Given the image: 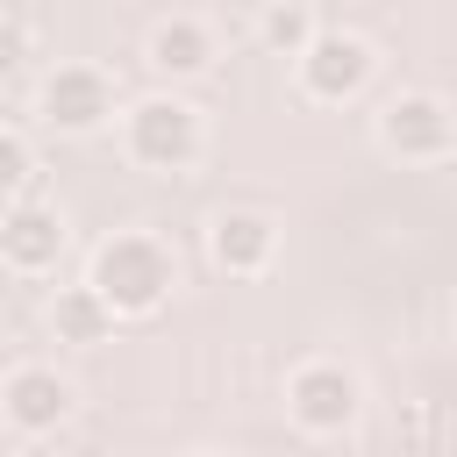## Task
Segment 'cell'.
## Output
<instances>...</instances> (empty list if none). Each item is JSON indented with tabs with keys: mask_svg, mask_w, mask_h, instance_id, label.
<instances>
[{
	"mask_svg": "<svg viewBox=\"0 0 457 457\" xmlns=\"http://www.w3.org/2000/svg\"><path fill=\"white\" fill-rule=\"evenodd\" d=\"M86 278L107 293V307H114L121 321H150V314L171 300V286H179V257H171V243L150 236V228H114V236L93 243Z\"/></svg>",
	"mask_w": 457,
	"mask_h": 457,
	"instance_id": "6da1fadb",
	"label": "cell"
},
{
	"mask_svg": "<svg viewBox=\"0 0 457 457\" xmlns=\"http://www.w3.org/2000/svg\"><path fill=\"white\" fill-rule=\"evenodd\" d=\"M200 150H207V121H200V107L186 93L157 86V93H143V100L121 107V157L136 171L171 179V171H193Z\"/></svg>",
	"mask_w": 457,
	"mask_h": 457,
	"instance_id": "7a4b0ae2",
	"label": "cell"
},
{
	"mask_svg": "<svg viewBox=\"0 0 457 457\" xmlns=\"http://www.w3.org/2000/svg\"><path fill=\"white\" fill-rule=\"evenodd\" d=\"M36 121H43L50 136H100L107 121H121V86H114V71H107V64H86V57L50 64V71L36 79Z\"/></svg>",
	"mask_w": 457,
	"mask_h": 457,
	"instance_id": "3957f363",
	"label": "cell"
},
{
	"mask_svg": "<svg viewBox=\"0 0 457 457\" xmlns=\"http://www.w3.org/2000/svg\"><path fill=\"white\" fill-rule=\"evenodd\" d=\"M357 414H364V386H357L350 364L307 357V364L286 371V421H293L300 436H343Z\"/></svg>",
	"mask_w": 457,
	"mask_h": 457,
	"instance_id": "277c9868",
	"label": "cell"
},
{
	"mask_svg": "<svg viewBox=\"0 0 457 457\" xmlns=\"http://www.w3.org/2000/svg\"><path fill=\"white\" fill-rule=\"evenodd\" d=\"M378 150L400 164H443L457 150V107L443 93H393L378 107Z\"/></svg>",
	"mask_w": 457,
	"mask_h": 457,
	"instance_id": "5b68a950",
	"label": "cell"
},
{
	"mask_svg": "<svg viewBox=\"0 0 457 457\" xmlns=\"http://www.w3.org/2000/svg\"><path fill=\"white\" fill-rule=\"evenodd\" d=\"M371 71H378V50H371L357 29H321V36L293 57V79H300V93H307L314 107L357 100V93L371 86Z\"/></svg>",
	"mask_w": 457,
	"mask_h": 457,
	"instance_id": "8992f818",
	"label": "cell"
},
{
	"mask_svg": "<svg viewBox=\"0 0 457 457\" xmlns=\"http://www.w3.org/2000/svg\"><path fill=\"white\" fill-rule=\"evenodd\" d=\"M57 257H64V214H57V200H43V193L7 200V214H0V264L14 278H43V271H57Z\"/></svg>",
	"mask_w": 457,
	"mask_h": 457,
	"instance_id": "52a82bcc",
	"label": "cell"
},
{
	"mask_svg": "<svg viewBox=\"0 0 457 457\" xmlns=\"http://www.w3.org/2000/svg\"><path fill=\"white\" fill-rule=\"evenodd\" d=\"M71 407H79V393L57 364H14L0 378V414L14 436H57L71 421Z\"/></svg>",
	"mask_w": 457,
	"mask_h": 457,
	"instance_id": "ba28073f",
	"label": "cell"
},
{
	"mask_svg": "<svg viewBox=\"0 0 457 457\" xmlns=\"http://www.w3.org/2000/svg\"><path fill=\"white\" fill-rule=\"evenodd\" d=\"M278 257V221L257 214V207H221L207 221V264L221 278H264Z\"/></svg>",
	"mask_w": 457,
	"mask_h": 457,
	"instance_id": "9c48e42d",
	"label": "cell"
},
{
	"mask_svg": "<svg viewBox=\"0 0 457 457\" xmlns=\"http://www.w3.org/2000/svg\"><path fill=\"white\" fill-rule=\"evenodd\" d=\"M143 57H150V71H157V79H171V86L207 79V71H214V29H207V21H193V14H171V21H157V29H150Z\"/></svg>",
	"mask_w": 457,
	"mask_h": 457,
	"instance_id": "30bf717a",
	"label": "cell"
},
{
	"mask_svg": "<svg viewBox=\"0 0 457 457\" xmlns=\"http://www.w3.org/2000/svg\"><path fill=\"white\" fill-rule=\"evenodd\" d=\"M114 321H121V314L107 307V293H100L93 278L50 293V336H57L64 350H100V343L114 336Z\"/></svg>",
	"mask_w": 457,
	"mask_h": 457,
	"instance_id": "8fae6325",
	"label": "cell"
},
{
	"mask_svg": "<svg viewBox=\"0 0 457 457\" xmlns=\"http://www.w3.org/2000/svg\"><path fill=\"white\" fill-rule=\"evenodd\" d=\"M314 36H321V29H314V7H307V0H264V7H257V43H264V50L300 57Z\"/></svg>",
	"mask_w": 457,
	"mask_h": 457,
	"instance_id": "7c38bea8",
	"label": "cell"
},
{
	"mask_svg": "<svg viewBox=\"0 0 457 457\" xmlns=\"http://www.w3.org/2000/svg\"><path fill=\"white\" fill-rule=\"evenodd\" d=\"M0 179H7V200H21V193H36V143H29V129H21V114L0 129Z\"/></svg>",
	"mask_w": 457,
	"mask_h": 457,
	"instance_id": "4fadbf2b",
	"label": "cell"
},
{
	"mask_svg": "<svg viewBox=\"0 0 457 457\" xmlns=\"http://www.w3.org/2000/svg\"><path fill=\"white\" fill-rule=\"evenodd\" d=\"M7 457H57V443H43V436H14Z\"/></svg>",
	"mask_w": 457,
	"mask_h": 457,
	"instance_id": "5bb4252c",
	"label": "cell"
},
{
	"mask_svg": "<svg viewBox=\"0 0 457 457\" xmlns=\"http://www.w3.org/2000/svg\"><path fill=\"white\" fill-rule=\"evenodd\" d=\"M179 457H221V450H179Z\"/></svg>",
	"mask_w": 457,
	"mask_h": 457,
	"instance_id": "9a60e30c",
	"label": "cell"
}]
</instances>
